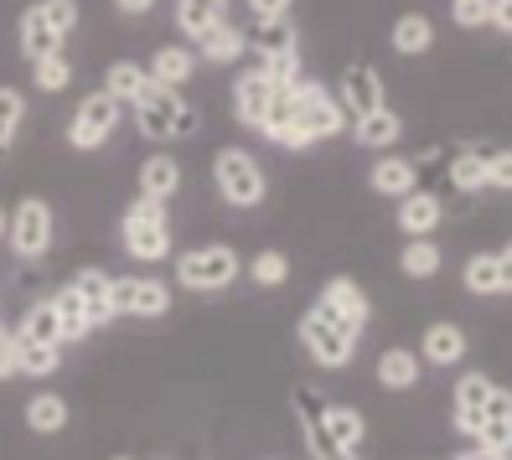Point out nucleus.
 Here are the masks:
<instances>
[{
	"label": "nucleus",
	"instance_id": "1",
	"mask_svg": "<svg viewBox=\"0 0 512 460\" xmlns=\"http://www.w3.org/2000/svg\"><path fill=\"white\" fill-rule=\"evenodd\" d=\"M78 32V0H32L21 11V57L37 63V57H52L63 52L68 37Z\"/></svg>",
	"mask_w": 512,
	"mask_h": 460
},
{
	"label": "nucleus",
	"instance_id": "2",
	"mask_svg": "<svg viewBox=\"0 0 512 460\" xmlns=\"http://www.w3.org/2000/svg\"><path fill=\"white\" fill-rule=\"evenodd\" d=\"M119 243L135 264H161L171 259V212L156 197H135L119 218Z\"/></svg>",
	"mask_w": 512,
	"mask_h": 460
},
{
	"label": "nucleus",
	"instance_id": "3",
	"mask_svg": "<svg viewBox=\"0 0 512 460\" xmlns=\"http://www.w3.org/2000/svg\"><path fill=\"white\" fill-rule=\"evenodd\" d=\"M290 125L300 135V145H316V140H337L347 130V109L337 104V94H331L326 83H311L300 78L290 88Z\"/></svg>",
	"mask_w": 512,
	"mask_h": 460
},
{
	"label": "nucleus",
	"instance_id": "4",
	"mask_svg": "<svg viewBox=\"0 0 512 460\" xmlns=\"http://www.w3.org/2000/svg\"><path fill=\"white\" fill-rule=\"evenodd\" d=\"M213 187H218L223 202L238 207V212H249V207H259V202L269 197L264 166L249 156V150H238V145H228V150H218V156H213Z\"/></svg>",
	"mask_w": 512,
	"mask_h": 460
},
{
	"label": "nucleus",
	"instance_id": "5",
	"mask_svg": "<svg viewBox=\"0 0 512 460\" xmlns=\"http://www.w3.org/2000/svg\"><path fill=\"white\" fill-rule=\"evenodd\" d=\"M238 280V254L228 243H202V249H187L176 259V285L192 295H218Z\"/></svg>",
	"mask_w": 512,
	"mask_h": 460
},
{
	"label": "nucleus",
	"instance_id": "6",
	"mask_svg": "<svg viewBox=\"0 0 512 460\" xmlns=\"http://www.w3.org/2000/svg\"><path fill=\"white\" fill-rule=\"evenodd\" d=\"M52 207L42 202V197H21L16 207H11V218H6V243H11V254L21 259V264H37V259H47V249H52Z\"/></svg>",
	"mask_w": 512,
	"mask_h": 460
},
{
	"label": "nucleus",
	"instance_id": "7",
	"mask_svg": "<svg viewBox=\"0 0 512 460\" xmlns=\"http://www.w3.org/2000/svg\"><path fill=\"white\" fill-rule=\"evenodd\" d=\"M119 114H125V104H114L104 88L83 94L78 109H73V119H68V145H73V150H99L104 140H114Z\"/></svg>",
	"mask_w": 512,
	"mask_h": 460
},
{
	"label": "nucleus",
	"instance_id": "8",
	"mask_svg": "<svg viewBox=\"0 0 512 460\" xmlns=\"http://www.w3.org/2000/svg\"><path fill=\"white\" fill-rule=\"evenodd\" d=\"M300 347H306V357L316 362V367H331V373H337V367H347L352 362V352H357V336L352 331H342V326H331L316 305L306 316H300Z\"/></svg>",
	"mask_w": 512,
	"mask_h": 460
},
{
	"label": "nucleus",
	"instance_id": "9",
	"mask_svg": "<svg viewBox=\"0 0 512 460\" xmlns=\"http://www.w3.org/2000/svg\"><path fill=\"white\" fill-rule=\"evenodd\" d=\"M316 311H321L331 326H342V331H352V336H363V331H368V316H373V300L363 295V285H357V280L337 274V280H326V285H321Z\"/></svg>",
	"mask_w": 512,
	"mask_h": 460
},
{
	"label": "nucleus",
	"instance_id": "10",
	"mask_svg": "<svg viewBox=\"0 0 512 460\" xmlns=\"http://www.w3.org/2000/svg\"><path fill=\"white\" fill-rule=\"evenodd\" d=\"M130 109H135V130H140L145 140H156V145H161V140H176V119H182L187 99H182V88L150 83Z\"/></svg>",
	"mask_w": 512,
	"mask_h": 460
},
{
	"label": "nucleus",
	"instance_id": "11",
	"mask_svg": "<svg viewBox=\"0 0 512 460\" xmlns=\"http://www.w3.org/2000/svg\"><path fill=\"white\" fill-rule=\"evenodd\" d=\"M171 311V285L150 280V274H130L114 280V316H140V321H161Z\"/></svg>",
	"mask_w": 512,
	"mask_h": 460
},
{
	"label": "nucleus",
	"instance_id": "12",
	"mask_svg": "<svg viewBox=\"0 0 512 460\" xmlns=\"http://www.w3.org/2000/svg\"><path fill=\"white\" fill-rule=\"evenodd\" d=\"M275 94H280V88L264 78V68L238 73V83H233V119L244 130H259L264 119H269V109H275Z\"/></svg>",
	"mask_w": 512,
	"mask_h": 460
},
{
	"label": "nucleus",
	"instance_id": "13",
	"mask_svg": "<svg viewBox=\"0 0 512 460\" xmlns=\"http://www.w3.org/2000/svg\"><path fill=\"white\" fill-rule=\"evenodd\" d=\"M487 393H492V378L487 373H461L456 393H450V424L471 440L481 424H487Z\"/></svg>",
	"mask_w": 512,
	"mask_h": 460
},
{
	"label": "nucleus",
	"instance_id": "14",
	"mask_svg": "<svg viewBox=\"0 0 512 460\" xmlns=\"http://www.w3.org/2000/svg\"><path fill=\"white\" fill-rule=\"evenodd\" d=\"M337 104L347 109V119H363V114L383 109L388 99H383V78H378V68H368V63H352V68L342 73Z\"/></svg>",
	"mask_w": 512,
	"mask_h": 460
},
{
	"label": "nucleus",
	"instance_id": "15",
	"mask_svg": "<svg viewBox=\"0 0 512 460\" xmlns=\"http://www.w3.org/2000/svg\"><path fill=\"white\" fill-rule=\"evenodd\" d=\"M321 429L331 435V445H337L347 460H363V445H368V419L347 409V404H326L321 409Z\"/></svg>",
	"mask_w": 512,
	"mask_h": 460
},
{
	"label": "nucleus",
	"instance_id": "16",
	"mask_svg": "<svg viewBox=\"0 0 512 460\" xmlns=\"http://www.w3.org/2000/svg\"><path fill=\"white\" fill-rule=\"evenodd\" d=\"M321 398H316V388L311 383H295V419H300V429H306V445H311V455L316 460H347L337 445H331V435L321 429Z\"/></svg>",
	"mask_w": 512,
	"mask_h": 460
},
{
	"label": "nucleus",
	"instance_id": "17",
	"mask_svg": "<svg viewBox=\"0 0 512 460\" xmlns=\"http://www.w3.org/2000/svg\"><path fill=\"white\" fill-rule=\"evenodd\" d=\"M68 285H73V295L83 300V311H88V321H94V326H109V321H114V274H104V269H78Z\"/></svg>",
	"mask_w": 512,
	"mask_h": 460
},
{
	"label": "nucleus",
	"instance_id": "18",
	"mask_svg": "<svg viewBox=\"0 0 512 460\" xmlns=\"http://www.w3.org/2000/svg\"><path fill=\"white\" fill-rule=\"evenodd\" d=\"M461 357H466V331L456 321L425 326V336H419V362H430V367H461Z\"/></svg>",
	"mask_w": 512,
	"mask_h": 460
},
{
	"label": "nucleus",
	"instance_id": "19",
	"mask_svg": "<svg viewBox=\"0 0 512 460\" xmlns=\"http://www.w3.org/2000/svg\"><path fill=\"white\" fill-rule=\"evenodd\" d=\"M145 73H150V83H161V88H182V83L197 73V52H192L187 42H166V47L150 52Z\"/></svg>",
	"mask_w": 512,
	"mask_h": 460
},
{
	"label": "nucleus",
	"instance_id": "20",
	"mask_svg": "<svg viewBox=\"0 0 512 460\" xmlns=\"http://www.w3.org/2000/svg\"><path fill=\"white\" fill-rule=\"evenodd\" d=\"M445 223V202L435 197V192H409V197H399V233H409V238H430L435 228Z\"/></svg>",
	"mask_w": 512,
	"mask_h": 460
},
{
	"label": "nucleus",
	"instance_id": "21",
	"mask_svg": "<svg viewBox=\"0 0 512 460\" xmlns=\"http://www.w3.org/2000/svg\"><path fill=\"white\" fill-rule=\"evenodd\" d=\"M140 197H156V202H171L176 187H182V166H176V156H166V150H156V156L140 161V176H135Z\"/></svg>",
	"mask_w": 512,
	"mask_h": 460
},
{
	"label": "nucleus",
	"instance_id": "22",
	"mask_svg": "<svg viewBox=\"0 0 512 460\" xmlns=\"http://www.w3.org/2000/svg\"><path fill=\"white\" fill-rule=\"evenodd\" d=\"M244 52H249V37L238 32L233 21H218L213 32L197 42V63H207V68H228V63H238Z\"/></svg>",
	"mask_w": 512,
	"mask_h": 460
},
{
	"label": "nucleus",
	"instance_id": "23",
	"mask_svg": "<svg viewBox=\"0 0 512 460\" xmlns=\"http://www.w3.org/2000/svg\"><path fill=\"white\" fill-rule=\"evenodd\" d=\"M368 187L378 192V197H409L414 187H419V171H414V161H404V156H378L373 161V171H368Z\"/></svg>",
	"mask_w": 512,
	"mask_h": 460
},
{
	"label": "nucleus",
	"instance_id": "24",
	"mask_svg": "<svg viewBox=\"0 0 512 460\" xmlns=\"http://www.w3.org/2000/svg\"><path fill=\"white\" fill-rule=\"evenodd\" d=\"M352 140L363 145V150H388V145L404 140V119L383 104V109H373L363 119H352Z\"/></svg>",
	"mask_w": 512,
	"mask_h": 460
},
{
	"label": "nucleus",
	"instance_id": "25",
	"mask_svg": "<svg viewBox=\"0 0 512 460\" xmlns=\"http://www.w3.org/2000/svg\"><path fill=\"white\" fill-rule=\"evenodd\" d=\"M388 47H394L399 57H425L435 47V21L425 11H404L394 21V32H388Z\"/></svg>",
	"mask_w": 512,
	"mask_h": 460
},
{
	"label": "nucleus",
	"instance_id": "26",
	"mask_svg": "<svg viewBox=\"0 0 512 460\" xmlns=\"http://www.w3.org/2000/svg\"><path fill=\"white\" fill-rule=\"evenodd\" d=\"M145 88H150V73H145V63H135V57H114V63L104 68V94L114 104H135Z\"/></svg>",
	"mask_w": 512,
	"mask_h": 460
},
{
	"label": "nucleus",
	"instance_id": "27",
	"mask_svg": "<svg viewBox=\"0 0 512 460\" xmlns=\"http://www.w3.org/2000/svg\"><path fill=\"white\" fill-rule=\"evenodd\" d=\"M419 373H425V362H419V352H409V347H388L378 357V388H388V393H409L419 383Z\"/></svg>",
	"mask_w": 512,
	"mask_h": 460
},
{
	"label": "nucleus",
	"instance_id": "28",
	"mask_svg": "<svg viewBox=\"0 0 512 460\" xmlns=\"http://www.w3.org/2000/svg\"><path fill=\"white\" fill-rule=\"evenodd\" d=\"M26 429H32V435H63L68 429V398L63 393H32L26 398Z\"/></svg>",
	"mask_w": 512,
	"mask_h": 460
},
{
	"label": "nucleus",
	"instance_id": "29",
	"mask_svg": "<svg viewBox=\"0 0 512 460\" xmlns=\"http://www.w3.org/2000/svg\"><path fill=\"white\" fill-rule=\"evenodd\" d=\"M52 311H57V326H63V347L68 342H88L94 336V321H88V311H83V300L73 295V285H63L52 295Z\"/></svg>",
	"mask_w": 512,
	"mask_h": 460
},
{
	"label": "nucleus",
	"instance_id": "30",
	"mask_svg": "<svg viewBox=\"0 0 512 460\" xmlns=\"http://www.w3.org/2000/svg\"><path fill=\"white\" fill-rule=\"evenodd\" d=\"M218 21H223V6H213V0H176V32L187 42H202Z\"/></svg>",
	"mask_w": 512,
	"mask_h": 460
},
{
	"label": "nucleus",
	"instance_id": "31",
	"mask_svg": "<svg viewBox=\"0 0 512 460\" xmlns=\"http://www.w3.org/2000/svg\"><path fill=\"white\" fill-rule=\"evenodd\" d=\"M440 264H445V254H440L435 238H409L399 249V269L409 274V280H435Z\"/></svg>",
	"mask_w": 512,
	"mask_h": 460
},
{
	"label": "nucleus",
	"instance_id": "32",
	"mask_svg": "<svg viewBox=\"0 0 512 460\" xmlns=\"http://www.w3.org/2000/svg\"><path fill=\"white\" fill-rule=\"evenodd\" d=\"M16 336H21V342H42V347H63V326H57V311H52V300H37L32 311L21 316Z\"/></svg>",
	"mask_w": 512,
	"mask_h": 460
},
{
	"label": "nucleus",
	"instance_id": "33",
	"mask_svg": "<svg viewBox=\"0 0 512 460\" xmlns=\"http://www.w3.org/2000/svg\"><path fill=\"white\" fill-rule=\"evenodd\" d=\"M249 47H254L259 57H280V52H300V37H295L290 16H280V21H259L254 37H249Z\"/></svg>",
	"mask_w": 512,
	"mask_h": 460
},
{
	"label": "nucleus",
	"instance_id": "34",
	"mask_svg": "<svg viewBox=\"0 0 512 460\" xmlns=\"http://www.w3.org/2000/svg\"><path fill=\"white\" fill-rule=\"evenodd\" d=\"M63 347H42V342H21L16 336V373L26 378H52L57 367H63V357H57Z\"/></svg>",
	"mask_w": 512,
	"mask_h": 460
},
{
	"label": "nucleus",
	"instance_id": "35",
	"mask_svg": "<svg viewBox=\"0 0 512 460\" xmlns=\"http://www.w3.org/2000/svg\"><path fill=\"white\" fill-rule=\"evenodd\" d=\"M450 187L456 192H487V150H461L450 161Z\"/></svg>",
	"mask_w": 512,
	"mask_h": 460
},
{
	"label": "nucleus",
	"instance_id": "36",
	"mask_svg": "<svg viewBox=\"0 0 512 460\" xmlns=\"http://www.w3.org/2000/svg\"><path fill=\"white\" fill-rule=\"evenodd\" d=\"M461 285L471 295H502V269H497V254H471L466 259V274Z\"/></svg>",
	"mask_w": 512,
	"mask_h": 460
},
{
	"label": "nucleus",
	"instance_id": "37",
	"mask_svg": "<svg viewBox=\"0 0 512 460\" xmlns=\"http://www.w3.org/2000/svg\"><path fill=\"white\" fill-rule=\"evenodd\" d=\"M21 119H26V94L11 83H0V150H11L21 135Z\"/></svg>",
	"mask_w": 512,
	"mask_h": 460
},
{
	"label": "nucleus",
	"instance_id": "38",
	"mask_svg": "<svg viewBox=\"0 0 512 460\" xmlns=\"http://www.w3.org/2000/svg\"><path fill=\"white\" fill-rule=\"evenodd\" d=\"M32 83L42 88V94H63V88L73 83V63H68V52L37 57V63H32Z\"/></svg>",
	"mask_w": 512,
	"mask_h": 460
},
{
	"label": "nucleus",
	"instance_id": "39",
	"mask_svg": "<svg viewBox=\"0 0 512 460\" xmlns=\"http://www.w3.org/2000/svg\"><path fill=\"white\" fill-rule=\"evenodd\" d=\"M249 280L264 285V290H280V285L290 280V259H285L280 249H259V254L249 259Z\"/></svg>",
	"mask_w": 512,
	"mask_h": 460
},
{
	"label": "nucleus",
	"instance_id": "40",
	"mask_svg": "<svg viewBox=\"0 0 512 460\" xmlns=\"http://www.w3.org/2000/svg\"><path fill=\"white\" fill-rule=\"evenodd\" d=\"M471 440H476V450H481V455H492V460H512V419H487Z\"/></svg>",
	"mask_w": 512,
	"mask_h": 460
},
{
	"label": "nucleus",
	"instance_id": "41",
	"mask_svg": "<svg viewBox=\"0 0 512 460\" xmlns=\"http://www.w3.org/2000/svg\"><path fill=\"white\" fill-rule=\"evenodd\" d=\"M264 78L280 88V94H290V88L300 83V52H280V57H259Z\"/></svg>",
	"mask_w": 512,
	"mask_h": 460
},
{
	"label": "nucleus",
	"instance_id": "42",
	"mask_svg": "<svg viewBox=\"0 0 512 460\" xmlns=\"http://www.w3.org/2000/svg\"><path fill=\"white\" fill-rule=\"evenodd\" d=\"M450 21L466 26V32H481L492 21V0H450Z\"/></svg>",
	"mask_w": 512,
	"mask_h": 460
},
{
	"label": "nucleus",
	"instance_id": "43",
	"mask_svg": "<svg viewBox=\"0 0 512 460\" xmlns=\"http://www.w3.org/2000/svg\"><path fill=\"white\" fill-rule=\"evenodd\" d=\"M487 192H512V150L487 156Z\"/></svg>",
	"mask_w": 512,
	"mask_h": 460
},
{
	"label": "nucleus",
	"instance_id": "44",
	"mask_svg": "<svg viewBox=\"0 0 512 460\" xmlns=\"http://www.w3.org/2000/svg\"><path fill=\"white\" fill-rule=\"evenodd\" d=\"M244 6H249L254 21H280V16H290L295 0H244Z\"/></svg>",
	"mask_w": 512,
	"mask_h": 460
},
{
	"label": "nucleus",
	"instance_id": "45",
	"mask_svg": "<svg viewBox=\"0 0 512 460\" xmlns=\"http://www.w3.org/2000/svg\"><path fill=\"white\" fill-rule=\"evenodd\" d=\"M487 419H512V388L492 383V393H487Z\"/></svg>",
	"mask_w": 512,
	"mask_h": 460
},
{
	"label": "nucleus",
	"instance_id": "46",
	"mask_svg": "<svg viewBox=\"0 0 512 460\" xmlns=\"http://www.w3.org/2000/svg\"><path fill=\"white\" fill-rule=\"evenodd\" d=\"M0 378H16V331L0 326Z\"/></svg>",
	"mask_w": 512,
	"mask_h": 460
},
{
	"label": "nucleus",
	"instance_id": "47",
	"mask_svg": "<svg viewBox=\"0 0 512 460\" xmlns=\"http://www.w3.org/2000/svg\"><path fill=\"white\" fill-rule=\"evenodd\" d=\"M487 26H497V32L512 37V0H492V21Z\"/></svg>",
	"mask_w": 512,
	"mask_h": 460
},
{
	"label": "nucleus",
	"instance_id": "48",
	"mask_svg": "<svg viewBox=\"0 0 512 460\" xmlns=\"http://www.w3.org/2000/svg\"><path fill=\"white\" fill-rule=\"evenodd\" d=\"M114 11L119 16H145V11H156V0H114Z\"/></svg>",
	"mask_w": 512,
	"mask_h": 460
},
{
	"label": "nucleus",
	"instance_id": "49",
	"mask_svg": "<svg viewBox=\"0 0 512 460\" xmlns=\"http://www.w3.org/2000/svg\"><path fill=\"white\" fill-rule=\"evenodd\" d=\"M497 269H502V295H512V243L497 254Z\"/></svg>",
	"mask_w": 512,
	"mask_h": 460
},
{
	"label": "nucleus",
	"instance_id": "50",
	"mask_svg": "<svg viewBox=\"0 0 512 460\" xmlns=\"http://www.w3.org/2000/svg\"><path fill=\"white\" fill-rule=\"evenodd\" d=\"M456 460H492V455H481V450H466V455H456Z\"/></svg>",
	"mask_w": 512,
	"mask_h": 460
},
{
	"label": "nucleus",
	"instance_id": "51",
	"mask_svg": "<svg viewBox=\"0 0 512 460\" xmlns=\"http://www.w3.org/2000/svg\"><path fill=\"white\" fill-rule=\"evenodd\" d=\"M6 218H11V212H6V207H0V243H6Z\"/></svg>",
	"mask_w": 512,
	"mask_h": 460
},
{
	"label": "nucleus",
	"instance_id": "52",
	"mask_svg": "<svg viewBox=\"0 0 512 460\" xmlns=\"http://www.w3.org/2000/svg\"><path fill=\"white\" fill-rule=\"evenodd\" d=\"M213 6H228V0H213Z\"/></svg>",
	"mask_w": 512,
	"mask_h": 460
},
{
	"label": "nucleus",
	"instance_id": "53",
	"mask_svg": "<svg viewBox=\"0 0 512 460\" xmlns=\"http://www.w3.org/2000/svg\"><path fill=\"white\" fill-rule=\"evenodd\" d=\"M114 460H130V455H114Z\"/></svg>",
	"mask_w": 512,
	"mask_h": 460
}]
</instances>
